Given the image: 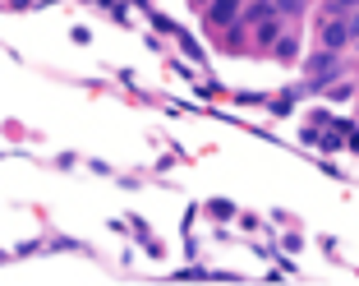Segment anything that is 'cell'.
I'll return each mask as SVG.
<instances>
[{
  "instance_id": "cell-1",
  "label": "cell",
  "mask_w": 359,
  "mask_h": 286,
  "mask_svg": "<svg viewBox=\"0 0 359 286\" xmlns=\"http://www.w3.org/2000/svg\"><path fill=\"white\" fill-rule=\"evenodd\" d=\"M355 32H359V19H332L327 28H323V46H327V51H337V46H346Z\"/></svg>"
},
{
  "instance_id": "cell-2",
  "label": "cell",
  "mask_w": 359,
  "mask_h": 286,
  "mask_svg": "<svg viewBox=\"0 0 359 286\" xmlns=\"http://www.w3.org/2000/svg\"><path fill=\"white\" fill-rule=\"evenodd\" d=\"M235 14H240V0H208V19L217 23V28H226Z\"/></svg>"
},
{
  "instance_id": "cell-3",
  "label": "cell",
  "mask_w": 359,
  "mask_h": 286,
  "mask_svg": "<svg viewBox=\"0 0 359 286\" xmlns=\"http://www.w3.org/2000/svg\"><path fill=\"white\" fill-rule=\"evenodd\" d=\"M332 65H337V60H332V51H323V56H313V65H309V70H313L318 79H327V74H332Z\"/></svg>"
},
{
  "instance_id": "cell-4",
  "label": "cell",
  "mask_w": 359,
  "mask_h": 286,
  "mask_svg": "<svg viewBox=\"0 0 359 286\" xmlns=\"http://www.w3.org/2000/svg\"><path fill=\"white\" fill-rule=\"evenodd\" d=\"M276 32H281V23H272V19L258 23V37H263V42H276Z\"/></svg>"
},
{
  "instance_id": "cell-5",
  "label": "cell",
  "mask_w": 359,
  "mask_h": 286,
  "mask_svg": "<svg viewBox=\"0 0 359 286\" xmlns=\"http://www.w3.org/2000/svg\"><path fill=\"white\" fill-rule=\"evenodd\" d=\"M276 56H285V60H290V56H295V37H281V42H276Z\"/></svg>"
},
{
  "instance_id": "cell-6",
  "label": "cell",
  "mask_w": 359,
  "mask_h": 286,
  "mask_svg": "<svg viewBox=\"0 0 359 286\" xmlns=\"http://www.w3.org/2000/svg\"><path fill=\"white\" fill-rule=\"evenodd\" d=\"M267 14H272V5H254V10H249V23H263Z\"/></svg>"
},
{
  "instance_id": "cell-7",
  "label": "cell",
  "mask_w": 359,
  "mask_h": 286,
  "mask_svg": "<svg viewBox=\"0 0 359 286\" xmlns=\"http://www.w3.org/2000/svg\"><path fill=\"white\" fill-rule=\"evenodd\" d=\"M272 5H281L285 14H295V10H299V0H272Z\"/></svg>"
},
{
  "instance_id": "cell-8",
  "label": "cell",
  "mask_w": 359,
  "mask_h": 286,
  "mask_svg": "<svg viewBox=\"0 0 359 286\" xmlns=\"http://www.w3.org/2000/svg\"><path fill=\"white\" fill-rule=\"evenodd\" d=\"M350 5H359V0H332V14H341V10H350Z\"/></svg>"
}]
</instances>
